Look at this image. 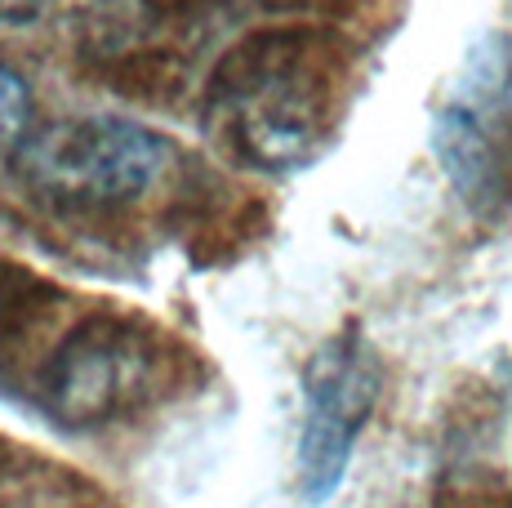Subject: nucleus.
Listing matches in <instances>:
<instances>
[{
    "mask_svg": "<svg viewBox=\"0 0 512 508\" xmlns=\"http://www.w3.org/2000/svg\"><path fill=\"white\" fill-rule=\"evenodd\" d=\"M170 161L156 130L125 116H63L32 130L14 152L27 188L58 205H121L143 197Z\"/></svg>",
    "mask_w": 512,
    "mask_h": 508,
    "instance_id": "obj_1",
    "label": "nucleus"
},
{
    "mask_svg": "<svg viewBox=\"0 0 512 508\" xmlns=\"http://www.w3.org/2000/svg\"><path fill=\"white\" fill-rule=\"evenodd\" d=\"M508 41L481 36L455 76V90L432 125V148L450 188L477 214L499 210L512 179V125H508Z\"/></svg>",
    "mask_w": 512,
    "mask_h": 508,
    "instance_id": "obj_2",
    "label": "nucleus"
},
{
    "mask_svg": "<svg viewBox=\"0 0 512 508\" xmlns=\"http://www.w3.org/2000/svg\"><path fill=\"white\" fill-rule=\"evenodd\" d=\"M308 410L299 433V486L308 504H326L348 473L352 446L379 397V366L361 335H339L308 366Z\"/></svg>",
    "mask_w": 512,
    "mask_h": 508,
    "instance_id": "obj_3",
    "label": "nucleus"
},
{
    "mask_svg": "<svg viewBox=\"0 0 512 508\" xmlns=\"http://www.w3.org/2000/svg\"><path fill=\"white\" fill-rule=\"evenodd\" d=\"M152 384V353L130 326L90 321L58 348L45 393L67 424H103L139 402Z\"/></svg>",
    "mask_w": 512,
    "mask_h": 508,
    "instance_id": "obj_4",
    "label": "nucleus"
},
{
    "mask_svg": "<svg viewBox=\"0 0 512 508\" xmlns=\"http://www.w3.org/2000/svg\"><path fill=\"white\" fill-rule=\"evenodd\" d=\"M32 134V90L18 72L0 67V152H18Z\"/></svg>",
    "mask_w": 512,
    "mask_h": 508,
    "instance_id": "obj_5",
    "label": "nucleus"
},
{
    "mask_svg": "<svg viewBox=\"0 0 512 508\" xmlns=\"http://www.w3.org/2000/svg\"><path fill=\"white\" fill-rule=\"evenodd\" d=\"M41 14V0H0V27H18Z\"/></svg>",
    "mask_w": 512,
    "mask_h": 508,
    "instance_id": "obj_6",
    "label": "nucleus"
}]
</instances>
